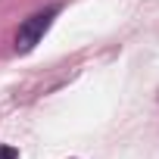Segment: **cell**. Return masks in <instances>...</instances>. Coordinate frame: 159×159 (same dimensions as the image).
Listing matches in <instances>:
<instances>
[{"label": "cell", "instance_id": "1", "mask_svg": "<svg viewBox=\"0 0 159 159\" xmlns=\"http://www.w3.org/2000/svg\"><path fill=\"white\" fill-rule=\"evenodd\" d=\"M56 13H59V7H50V10H41V13L28 16V19L19 25V31H16V50H19V53L34 50V47L41 44V38L47 34V28L53 25V16H56Z\"/></svg>", "mask_w": 159, "mask_h": 159}, {"label": "cell", "instance_id": "2", "mask_svg": "<svg viewBox=\"0 0 159 159\" xmlns=\"http://www.w3.org/2000/svg\"><path fill=\"white\" fill-rule=\"evenodd\" d=\"M0 159H19V150L7 147V143H0Z\"/></svg>", "mask_w": 159, "mask_h": 159}]
</instances>
